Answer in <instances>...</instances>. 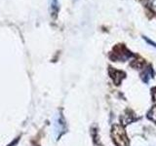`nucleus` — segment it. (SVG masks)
Instances as JSON below:
<instances>
[{
	"instance_id": "nucleus-1",
	"label": "nucleus",
	"mask_w": 156,
	"mask_h": 146,
	"mask_svg": "<svg viewBox=\"0 0 156 146\" xmlns=\"http://www.w3.org/2000/svg\"><path fill=\"white\" fill-rule=\"evenodd\" d=\"M111 134L116 146H129V139L127 137L124 129L121 126H113Z\"/></svg>"
},
{
	"instance_id": "nucleus-2",
	"label": "nucleus",
	"mask_w": 156,
	"mask_h": 146,
	"mask_svg": "<svg viewBox=\"0 0 156 146\" xmlns=\"http://www.w3.org/2000/svg\"><path fill=\"white\" fill-rule=\"evenodd\" d=\"M50 9L53 15H56V13H58V0H50Z\"/></svg>"
},
{
	"instance_id": "nucleus-3",
	"label": "nucleus",
	"mask_w": 156,
	"mask_h": 146,
	"mask_svg": "<svg viewBox=\"0 0 156 146\" xmlns=\"http://www.w3.org/2000/svg\"><path fill=\"white\" fill-rule=\"evenodd\" d=\"M143 38H144V40L148 44V45H150V46H152V47L156 48V42H154V41H152V40H150V39H149L148 37H146V36H143Z\"/></svg>"
}]
</instances>
